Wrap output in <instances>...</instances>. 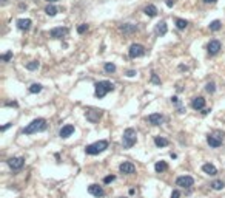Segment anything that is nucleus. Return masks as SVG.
I'll list each match as a JSON object with an SVG mask.
<instances>
[{"instance_id": "9", "label": "nucleus", "mask_w": 225, "mask_h": 198, "mask_svg": "<svg viewBox=\"0 0 225 198\" xmlns=\"http://www.w3.org/2000/svg\"><path fill=\"white\" fill-rule=\"evenodd\" d=\"M66 33H68V29L65 28V26H57V28H52L51 29V37L52 39H62L63 36H66Z\"/></svg>"}, {"instance_id": "4", "label": "nucleus", "mask_w": 225, "mask_h": 198, "mask_svg": "<svg viewBox=\"0 0 225 198\" xmlns=\"http://www.w3.org/2000/svg\"><path fill=\"white\" fill-rule=\"evenodd\" d=\"M136 139H137V135H136V130L134 128H126L124 132V147L125 148H131L134 144H136Z\"/></svg>"}, {"instance_id": "31", "label": "nucleus", "mask_w": 225, "mask_h": 198, "mask_svg": "<svg viewBox=\"0 0 225 198\" xmlns=\"http://www.w3.org/2000/svg\"><path fill=\"white\" fill-rule=\"evenodd\" d=\"M205 90H207L208 93H214V91H216V84H214V82H208V84L205 85Z\"/></svg>"}, {"instance_id": "2", "label": "nucleus", "mask_w": 225, "mask_h": 198, "mask_svg": "<svg viewBox=\"0 0 225 198\" xmlns=\"http://www.w3.org/2000/svg\"><path fill=\"white\" fill-rule=\"evenodd\" d=\"M113 90H114V84L110 81H100L96 84V96L99 99H102L106 93H110Z\"/></svg>"}, {"instance_id": "30", "label": "nucleus", "mask_w": 225, "mask_h": 198, "mask_svg": "<svg viewBox=\"0 0 225 198\" xmlns=\"http://www.w3.org/2000/svg\"><path fill=\"white\" fill-rule=\"evenodd\" d=\"M26 68H28V70H31V71H32V70H37V68H39V62H37V60L28 62V64H26Z\"/></svg>"}, {"instance_id": "8", "label": "nucleus", "mask_w": 225, "mask_h": 198, "mask_svg": "<svg viewBox=\"0 0 225 198\" xmlns=\"http://www.w3.org/2000/svg\"><path fill=\"white\" fill-rule=\"evenodd\" d=\"M102 115H103L102 110H88V112L85 113V116H86V119H88L90 122H97L100 118H102Z\"/></svg>"}, {"instance_id": "6", "label": "nucleus", "mask_w": 225, "mask_h": 198, "mask_svg": "<svg viewBox=\"0 0 225 198\" xmlns=\"http://www.w3.org/2000/svg\"><path fill=\"white\" fill-rule=\"evenodd\" d=\"M23 164H25V159L20 158V156H14V158H9V159H8V166H9L12 170H19V169H22Z\"/></svg>"}, {"instance_id": "28", "label": "nucleus", "mask_w": 225, "mask_h": 198, "mask_svg": "<svg viewBox=\"0 0 225 198\" xmlns=\"http://www.w3.org/2000/svg\"><path fill=\"white\" fill-rule=\"evenodd\" d=\"M103 68H105V71H106V73H114V71H116V65H114V64H111V62H106Z\"/></svg>"}, {"instance_id": "1", "label": "nucleus", "mask_w": 225, "mask_h": 198, "mask_svg": "<svg viewBox=\"0 0 225 198\" xmlns=\"http://www.w3.org/2000/svg\"><path fill=\"white\" fill-rule=\"evenodd\" d=\"M43 130H46V121L43 118H37L23 128V133L25 135H32V133H37V132H43Z\"/></svg>"}, {"instance_id": "11", "label": "nucleus", "mask_w": 225, "mask_h": 198, "mask_svg": "<svg viewBox=\"0 0 225 198\" xmlns=\"http://www.w3.org/2000/svg\"><path fill=\"white\" fill-rule=\"evenodd\" d=\"M119 170H120L122 173H125V175H131V173H134L136 167H134V164H133V163H128V161H125V163H122V164L119 166Z\"/></svg>"}, {"instance_id": "12", "label": "nucleus", "mask_w": 225, "mask_h": 198, "mask_svg": "<svg viewBox=\"0 0 225 198\" xmlns=\"http://www.w3.org/2000/svg\"><path fill=\"white\" fill-rule=\"evenodd\" d=\"M88 192H90L91 195L97 197V198H100V197H103V195H105V190L100 187L99 184H91V186L88 187Z\"/></svg>"}, {"instance_id": "34", "label": "nucleus", "mask_w": 225, "mask_h": 198, "mask_svg": "<svg viewBox=\"0 0 225 198\" xmlns=\"http://www.w3.org/2000/svg\"><path fill=\"white\" fill-rule=\"evenodd\" d=\"M114 180H116V176H114V175H108V176H105V178H103V183H105V184H108V183H113Z\"/></svg>"}, {"instance_id": "21", "label": "nucleus", "mask_w": 225, "mask_h": 198, "mask_svg": "<svg viewBox=\"0 0 225 198\" xmlns=\"http://www.w3.org/2000/svg\"><path fill=\"white\" fill-rule=\"evenodd\" d=\"M144 13H145L148 17H154V16H157V8H156L154 5H148V6H145Z\"/></svg>"}, {"instance_id": "13", "label": "nucleus", "mask_w": 225, "mask_h": 198, "mask_svg": "<svg viewBox=\"0 0 225 198\" xmlns=\"http://www.w3.org/2000/svg\"><path fill=\"white\" fill-rule=\"evenodd\" d=\"M73 133H74V125L66 124V125H63V127H62V130H60L59 136H62V138H68V136H71Z\"/></svg>"}, {"instance_id": "35", "label": "nucleus", "mask_w": 225, "mask_h": 198, "mask_svg": "<svg viewBox=\"0 0 225 198\" xmlns=\"http://www.w3.org/2000/svg\"><path fill=\"white\" fill-rule=\"evenodd\" d=\"M11 57H12V53H11V51H8V53H5V54L2 56V60H5V62H8V60H9Z\"/></svg>"}, {"instance_id": "18", "label": "nucleus", "mask_w": 225, "mask_h": 198, "mask_svg": "<svg viewBox=\"0 0 225 198\" xmlns=\"http://www.w3.org/2000/svg\"><path fill=\"white\" fill-rule=\"evenodd\" d=\"M120 31L125 33V34H131V33H136V31H137V26L133 23H124L120 26Z\"/></svg>"}, {"instance_id": "22", "label": "nucleus", "mask_w": 225, "mask_h": 198, "mask_svg": "<svg viewBox=\"0 0 225 198\" xmlns=\"http://www.w3.org/2000/svg\"><path fill=\"white\" fill-rule=\"evenodd\" d=\"M202 170L205 173H208V175H216V173H218V169H216L213 164H210V163H208V164H203V166H202Z\"/></svg>"}, {"instance_id": "43", "label": "nucleus", "mask_w": 225, "mask_h": 198, "mask_svg": "<svg viewBox=\"0 0 225 198\" xmlns=\"http://www.w3.org/2000/svg\"><path fill=\"white\" fill-rule=\"evenodd\" d=\"M5 2H6V0H2V3H5Z\"/></svg>"}, {"instance_id": "15", "label": "nucleus", "mask_w": 225, "mask_h": 198, "mask_svg": "<svg viewBox=\"0 0 225 198\" xmlns=\"http://www.w3.org/2000/svg\"><path fill=\"white\" fill-rule=\"evenodd\" d=\"M207 143H208L211 147H214V148L222 146V139H221V138H216L214 135H208V136H207Z\"/></svg>"}, {"instance_id": "10", "label": "nucleus", "mask_w": 225, "mask_h": 198, "mask_svg": "<svg viewBox=\"0 0 225 198\" xmlns=\"http://www.w3.org/2000/svg\"><path fill=\"white\" fill-rule=\"evenodd\" d=\"M207 51H208L210 56L218 54V53L221 51V42H219V40H211V42L208 44V47H207Z\"/></svg>"}, {"instance_id": "26", "label": "nucleus", "mask_w": 225, "mask_h": 198, "mask_svg": "<svg viewBox=\"0 0 225 198\" xmlns=\"http://www.w3.org/2000/svg\"><path fill=\"white\" fill-rule=\"evenodd\" d=\"M176 26H177L179 29H185V28L188 26V22L183 20V19H176Z\"/></svg>"}, {"instance_id": "27", "label": "nucleus", "mask_w": 225, "mask_h": 198, "mask_svg": "<svg viewBox=\"0 0 225 198\" xmlns=\"http://www.w3.org/2000/svg\"><path fill=\"white\" fill-rule=\"evenodd\" d=\"M221 26H222L221 20H213V22L210 23V29H211V31H219Z\"/></svg>"}, {"instance_id": "20", "label": "nucleus", "mask_w": 225, "mask_h": 198, "mask_svg": "<svg viewBox=\"0 0 225 198\" xmlns=\"http://www.w3.org/2000/svg\"><path fill=\"white\" fill-rule=\"evenodd\" d=\"M154 144H156L157 147H167V146L170 144V141H168L167 138H162V136H156V138H154Z\"/></svg>"}, {"instance_id": "29", "label": "nucleus", "mask_w": 225, "mask_h": 198, "mask_svg": "<svg viewBox=\"0 0 225 198\" xmlns=\"http://www.w3.org/2000/svg\"><path fill=\"white\" fill-rule=\"evenodd\" d=\"M42 91V85L40 84H32L29 87V93H40Z\"/></svg>"}, {"instance_id": "37", "label": "nucleus", "mask_w": 225, "mask_h": 198, "mask_svg": "<svg viewBox=\"0 0 225 198\" xmlns=\"http://www.w3.org/2000/svg\"><path fill=\"white\" fill-rule=\"evenodd\" d=\"M126 76H128V77H133V76H136V71H134V70H128V71H126Z\"/></svg>"}, {"instance_id": "41", "label": "nucleus", "mask_w": 225, "mask_h": 198, "mask_svg": "<svg viewBox=\"0 0 225 198\" xmlns=\"http://www.w3.org/2000/svg\"><path fill=\"white\" fill-rule=\"evenodd\" d=\"M205 3H214V2H218V0H203Z\"/></svg>"}, {"instance_id": "5", "label": "nucleus", "mask_w": 225, "mask_h": 198, "mask_svg": "<svg viewBox=\"0 0 225 198\" xmlns=\"http://www.w3.org/2000/svg\"><path fill=\"white\" fill-rule=\"evenodd\" d=\"M128 54H130V57H133V59L140 57V56H144V54H145V48H144L142 45H139V44H133V45L130 47Z\"/></svg>"}, {"instance_id": "7", "label": "nucleus", "mask_w": 225, "mask_h": 198, "mask_svg": "<svg viewBox=\"0 0 225 198\" xmlns=\"http://www.w3.org/2000/svg\"><path fill=\"white\" fill-rule=\"evenodd\" d=\"M176 184L180 186V187H191L194 184V180L191 176H188V175H183V176H179L176 180Z\"/></svg>"}, {"instance_id": "16", "label": "nucleus", "mask_w": 225, "mask_h": 198, "mask_svg": "<svg viewBox=\"0 0 225 198\" xmlns=\"http://www.w3.org/2000/svg\"><path fill=\"white\" fill-rule=\"evenodd\" d=\"M148 121H150V124H153V125H160V124L164 122V116H162L160 113H153V115L148 116Z\"/></svg>"}, {"instance_id": "24", "label": "nucleus", "mask_w": 225, "mask_h": 198, "mask_svg": "<svg viewBox=\"0 0 225 198\" xmlns=\"http://www.w3.org/2000/svg\"><path fill=\"white\" fill-rule=\"evenodd\" d=\"M45 13H46L50 17H54V16L59 13V8H57V6H54V5H48V6L45 8Z\"/></svg>"}, {"instance_id": "33", "label": "nucleus", "mask_w": 225, "mask_h": 198, "mask_svg": "<svg viewBox=\"0 0 225 198\" xmlns=\"http://www.w3.org/2000/svg\"><path fill=\"white\" fill-rule=\"evenodd\" d=\"M151 82L156 84V85H160V79L157 77V74L156 73H151Z\"/></svg>"}, {"instance_id": "17", "label": "nucleus", "mask_w": 225, "mask_h": 198, "mask_svg": "<svg viewBox=\"0 0 225 198\" xmlns=\"http://www.w3.org/2000/svg\"><path fill=\"white\" fill-rule=\"evenodd\" d=\"M31 19H19L17 20V28L19 29H23V31H26V29H29V26H31Z\"/></svg>"}, {"instance_id": "14", "label": "nucleus", "mask_w": 225, "mask_h": 198, "mask_svg": "<svg viewBox=\"0 0 225 198\" xmlns=\"http://www.w3.org/2000/svg\"><path fill=\"white\" fill-rule=\"evenodd\" d=\"M191 107H193L194 110H203V107H205V99L202 98V96L194 98L191 101Z\"/></svg>"}, {"instance_id": "40", "label": "nucleus", "mask_w": 225, "mask_h": 198, "mask_svg": "<svg viewBox=\"0 0 225 198\" xmlns=\"http://www.w3.org/2000/svg\"><path fill=\"white\" fill-rule=\"evenodd\" d=\"M9 125H11V124H6V125H3V127H2V132H5V130H6Z\"/></svg>"}, {"instance_id": "39", "label": "nucleus", "mask_w": 225, "mask_h": 198, "mask_svg": "<svg viewBox=\"0 0 225 198\" xmlns=\"http://www.w3.org/2000/svg\"><path fill=\"white\" fill-rule=\"evenodd\" d=\"M171 101H173L174 104H179V99H177V96H173V98H171Z\"/></svg>"}, {"instance_id": "32", "label": "nucleus", "mask_w": 225, "mask_h": 198, "mask_svg": "<svg viewBox=\"0 0 225 198\" xmlns=\"http://www.w3.org/2000/svg\"><path fill=\"white\" fill-rule=\"evenodd\" d=\"M86 29H88V25H86V23H82V25H79V26H77V33H79V34H83Z\"/></svg>"}, {"instance_id": "36", "label": "nucleus", "mask_w": 225, "mask_h": 198, "mask_svg": "<svg viewBox=\"0 0 225 198\" xmlns=\"http://www.w3.org/2000/svg\"><path fill=\"white\" fill-rule=\"evenodd\" d=\"M180 197V192L179 190H173V194H171V198H179Z\"/></svg>"}, {"instance_id": "23", "label": "nucleus", "mask_w": 225, "mask_h": 198, "mask_svg": "<svg viewBox=\"0 0 225 198\" xmlns=\"http://www.w3.org/2000/svg\"><path fill=\"white\" fill-rule=\"evenodd\" d=\"M154 169H156V172L157 173H162V172H165V170L168 169V164H167L165 161H159V163H156Z\"/></svg>"}, {"instance_id": "25", "label": "nucleus", "mask_w": 225, "mask_h": 198, "mask_svg": "<svg viewBox=\"0 0 225 198\" xmlns=\"http://www.w3.org/2000/svg\"><path fill=\"white\" fill-rule=\"evenodd\" d=\"M224 186H225V184L221 181V180H216V181H213V183H211V187H213L214 190H222V189H224Z\"/></svg>"}, {"instance_id": "3", "label": "nucleus", "mask_w": 225, "mask_h": 198, "mask_svg": "<svg viewBox=\"0 0 225 198\" xmlns=\"http://www.w3.org/2000/svg\"><path fill=\"white\" fill-rule=\"evenodd\" d=\"M106 148H108V143H106L105 139H102V141H97V143H94V144L86 146L85 152H86L88 155H99L102 152H105Z\"/></svg>"}, {"instance_id": "38", "label": "nucleus", "mask_w": 225, "mask_h": 198, "mask_svg": "<svg viewBox=\"0 0 225 198\" xmlns=\"http://www.w3.org/2000/svg\"><path fill=\"white\" fill-rule=\"evenodd\" d=\"M174 5V0H167V6H173Z\"/></svg>"}, {"instance_id": "42", "label": "nucleus", "mask_w": 225, "mask_h": 198, "mask_svg": "<svg viewBox=\"0 0 225 198\" xmlns=\"http://www.w3.org/2000/svg\"><path fill=\"white\" fill-rule=\"evenodd\" d=\"M46 2H51V3H52V2H57V0H46Z\"/></svg>"}, {"instance_id": "19", "label": "nucleus", "mask_w": 225, "mask_h": 198, "mask_svg": "<svg viewBox=\"0 0 225 198\" xmlns=\"http://www.w3.org/2000/svg\"><path fill=\"white\" fill-rule=\"evenodd\" d=\"M167 31H168L167 22H159V23L156 25V34L157 36H164V34H167Z\"/></svg>"}]
</instances>
